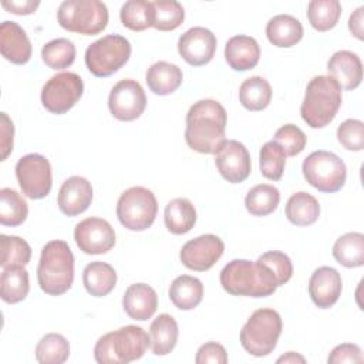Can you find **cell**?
<instances>
[{"instance_id": "6da1fadb", "label": "cell", "mask_w": 364, "mask_h": 364, "mask_svg": "<svg viewBox=\"0 0 364 364\" xmlns=\"http://www.w3.org/2000/svg\"><path fill=\"white\" fill-rule=\"evenodd\" d=\"M228 114L220 102L205 98L195 102L186 114L185 141L199 154H216L226 141Z\"/></svg>"}, {"instance_id": "7a4b0ae2", "label": "cell", "mask_w": 364, "mask_h": 364, "mask_svg": "<svg viewBox=\"0 0 364 364\" xmlns=\"http://www.w3.org/2000/svg\"><path fill=\"white\" fill-rule=\"evenodd\" d=\"M219 280L232 296L267 297L279 287L274 273L259 260L235 259L222 269Z\"/></svg>"}, {"instance_id": "3957f363", "label": "cell", "mask_w": 364, "mask_h": 364, "mask_svg": "<svg viewBox=\"0 0 364 364\" xmlns=\"http://www.w3.org/2000/svg\"><path fill=\"white\" fill-rule=\"evenodd\" d=\"M40 289L50 296H61L74 282V256L67 242L51 240L41 249L37 267Z\"/></svg>"}, {"instance_id": "277c9868", "label": "cell", "mask_w": 364, "mask_h": 364, "mask_svg": "<svg viewBox=\"0 0 364 364\" xmlns=\"http://www.w3.org/2000/svg\"><path fill=\"white\" fill-rule=\"evenodd\" d=\"M151 347V337L138 326H124L98 338L94 358L100 364H127L141 358Z\"/></svg>"}, {"instance_id": "5b68a950", "label": "cell", "mask_w": 364, "mask_h": 364, "mask_svg": "<svg viewBox=\"0 0 364 364\" xmlns=\"http://www.w3.org/2000/svg\"><path fill=\"white\" fill-rule=\"evenodd\" d=\"M340 105V85L328 75H316L307 84L300 114L309 127L324 128L334 119Z\"/></svg>"}, {"instance_id": "8992f818", "label": "cell", "mask_w": 364, "mask_h": 364, "mask_svg": "<svg viewBox=\"0 0 364 364\" xmlns=\"http://www.w3.org/2000/svg\"><path fill=\"white\" fill-rule=\"evenodd\" d=\"M282 317L273 309H257L240 330L242 347L255 357L269 355L282 334Z\"/></svg>"}, {"instance_id": "52a82bcc", "label": "cell", "mask_w": 364, "mask_h": 364, "mask_svg": "<svg viewBox=\"0 0 364 364\" xmlns=\"http://www.w3.org/2000/svg\"><path fill=\"white\" fill-rule=\"evenodd\" d=\"M57 18L67 31L95 36L108 24V9L98 0H65L58 7Z\"/></svg>"}, {"instance_id": "ba28073f", "label": "cell", "mask_w": 364, "mask_h": 364, "mask_svg": "<svg viewBox=\"0 0 364 364\" xmlns=\"http://www.w3.org/2000/svg\"><path fill=\"white\" fill-rule=\"evenodd\" d=\"M131 55L129 41L119 34H108L85 50V65L95 77L105 78L122 68Z\"/></svg>"}, {"instance_id": "9c48e42d", "label": "cell", "mask_w": 364, "mask_h": 364, "mask_svg": "<svg viewBox=\"0 0 364 364\" xmlns=\"http://www.w3.org/2000/svg\"><path fill=\"white\" fill-rule=\"evenodd\" d=\"M306 181L320 192L334 193L340 191L347 178V168L341 158L330 151L311 152L301 165Z\"/></svg>"}, {"instance_id": "30bf717a", "label": "cell", "mask_w": 364, "mask_h": 364, "mask_svg": "<svg viewBox=\"0 0 364 364\" xmlns=\"http://www.w3.org/2000/svg\"><path fill=\"white\" fill-rule=\"evenodd\" d=\"M158 212V202L152 191L132 186L124 191L117 202V216L124 228L134 232L148 229Z\"/></svg>"}, {"instance_id": "8fae6325", "label": "cell", "mask_w": 364, "mask_h": 364, "mask_svg": "<svg viewBox=\"0 0 364 364\" xmlns=\"http://www.w3.org/2000/svg\"><path fill=\"white\" fill-rule=\"evenodd\" d=\"M84 92V82L75 73L64 71L53 75L41 90V104L51 114L68 112Z\"/></svg>"}, {"instance_id": "7c38bea8", "label": "cell", "mask_w": 364, "mask_h": 364, "mask_svg": "<svg viewBox=\"0 0 364 364\" xmlns=\"http://www.w3.org/2000/svg\"><path fill=\"white\" fill-rule=\"evenodd\" d=\"M16 178L23 193L30 199H43L51 191V165L40 154L21 156L16 164Z\"/></svg>"}, {"instance_id": "4fadbf2b", "label": "cell", "mask_w": 364, "mask_h": 364, "mask_svg": "<svg viewBox=\"0 0 364 364\" xmlns=\"http://www.w3.org/2000/svg\"><path fill=\"white\" fill-rule=\"evenodd\" d=\"M146 107V95L141 84L135 80L118 81L108 97V108L114 118L119 121H134L142 115Z\"/></svg>"}, {"instance_id": "5bb4252c", "label": "cell", "mask_w": 364, "mask_h": 364, "mask_svg": "<svg viewBox=\"0 0 364 364\" xmlns=\"http://www.w3.org/2000/svg\"><path fill=\"white\" fill-rule=\"evenodd\" d=\"M225 250L223 240L216 235H200L186 242L179 253L182 264L195 272H206L220 259Z\"/></svg>"}, {"instance_id": "9a60e30c", "label": "cell", "mask_w": 364, "mask_h": 364, "mask_svg": "<svg viewBox=\"0 0 364 364\" xmlns=\"http://www.w3.org/2000/svg\"><path fill=\"white\" fill-rule=\"evenodd\" d=\"M74 240L87 255H102L115 245L114 228L101 218H87L75 225Z\"/></svg>"}, {"instance_id": "2e32d148", "label": "cell", "mask_w": 364, "mask_h": 364, "mask_svg": "<svg viewBox=\"0 0 364 364\" xmlns=\"http://www.w3.org/2000/svg\"><path fill=\"white\" fill-rule=\"evenodd\" d=\"M215 155L216 168L228 182L240 183L250 175V155L242 142L236 139H226Z\"/></svg>"}, {"instance_id": "e0dca14e", "label": "cell", "mask_w": 364, "mask_h": 364, "mask_svg": "<svg viewBox=\"0 0 364 364\" xmlns=\"http://www.w3.org/2000/svg\"><path fill=\"white\" fill-rule=\"evenodd\" d=\"M181 57L193 67L208 64L216 51V37L205 27H192L178 40Z\"/></svg>"}, {"instance_id": "ac0fdd59", "label": "cell", "mask_w": 364, "mask_h": 364, "mask_svg": "<svg viewBox=\"0 0 364 364\" xmlns=\"http://www.w3.org/2000/svg\"><path fill=\"white\" fill-rule=\"evenodd\" d=\"M341 276L330 266H321L313 272L309 280V294L320 309L334 306L341 294Z\"/></svg>"}, {"instance_id": "d6986e66", "label": "cell", "mask_w": 364, "mask_h": 364, "mask_svg": "<svg viewBox=\"0 0 364 364\" xmlns=\"http://www.w3.org/2000/svg\"><path fill=\"white\" fill-rule=\"evenodd\" d=\"M92 202V186L82 176H70L58 191L57 205L65 216H77Z\"/></svg>"}, {"instance_id": "ffe728a7", "label": "cell", "mask_w": 364, "mask_h": 364, "mask_svg": "<svg viewBox=\"0 0 364 364\" xmlns=\"http://www.w3.org/2000/svg\"><path fill=\"white\" fill-rule=\"evenodd\" d=\"M327 71L341 90H355L363 80L361 60L348 50L336 51L327 63Z\"/></svg>"}, {"instance_id": "44dd1931", "label": "cell", "mask_w": 364, "mask_h": 364, "mask_svg": "<svg viewBox=\"0 0 364 364\" xmlns=\"http://www.w3.org/2000/svg\"><path fill=\"white\" fill-rule=\"evenodd\" d=\"M1 55L13 64H26L31 58V44L26 31L14 21H3L0 26Z\"/></svg>"}, {"instance_id": "7402d4cb", "label": "cell", "mask_w": 364, "mask_h": 364, "mask_svg": "<svg viewBox=\"0 0 364 364\" xmlns=\"http://www.w3.org/2000/svg\"><path fill=\"white\" fill-rule=\"evenodd\" d=\"M122 307H124V311L132 320L145 321L151 318L156 311V307H158L156 291L145 283L131 284L124 293Z\"/></svg>"}, {"instance_id": "603a6c76", "label": "cell", "mask_w": 364, "mask_h": 364, "mask_svg": "<svg viewBox=\"0 0 364 364\" xmlns=\"http://www.w3.org/2000/svg\"><path fill=\"white\" fill-rule=\"evenodd\" d=\"M260 47L250 36H233L225 46V60L235 71H247L257 65Z\"/></svg>"}, {"instance_id": "cb8c5ba5", "label": "cell", "mask_w": 364, "mask_h": 364, "mask_svg": "<svg viewBox=\"0 0 364 364\" xmlns=\"http://www.w3.org/2000/svg\"><path fill=\"white\" fill-rule=\"evenodd\" d=\"M267 40L280 48L296 46L303 37V26L299 18L290 14H277L266 24Z\"/></svg>"}, {"instance_id": "d4e9b609", "label": "cell", "mask_w": 364, "mask_h": 364, "mask_svg": "<svg viewBox=\"0 0 364 364\" xmlns=\"http://www.w3.org/2000/svg\"><path fill=\"white\" fill-rule=\"evenodd\" d=\"M183 75L178 65L168 61H158L152 64L145 75L148 88L156 95H169L175 92L182 84Z\"/></svg>"}, {"instance_id": "484cf974", "label": "cell", "mask_w": 364, "mask_h": 364, "mask_svg": "<svg viewBox=\"0 0 364 364\" xmlns=\"http://www.w3.org/2000/svg\"><path fill=\"white\" fill-rule=\"evenodd\" d=\"M178 323L176 320L168 314L162 313L149 326V337H151V350L155 355H166L169 354L178 341Z\"/></svg>"}, {"instance_id": "4316f807", "label": "cell", "mask_w": 364, "mask_h": 364, "mask_svg": "<svg viewBox=\"0 0 364 364\" xmlns=\"http://www.w3.org/2000/svg\"><path fill=\"white\" fill-rule=\"evenodd\" d=\"M82 283L88 294L102 297L114 290L117 284V272L105 262H91L82 272Z\"/></svg>"}, {"instance_id": "83f0119b", "label": "cell", "mask_w": 364, "mask_h": 364, "mask_svg": "<svg viewBox=\"0 0 364 364\" xmlns=\"http://www.w3.org/2000/svg\"><path fill=\"white\" fill-rule=\"evenodd\" d=\"M164 220L171 233L185 235L196 223V209L189 199L175 198L166 203Z\"/></svg>"}, {"instance_id": "f1b7e54d", "label": "cell", "mask_w": 364, "mask_h": 364, "mask_svg": "<svg viewBox=\"0 0 364 364\" xmlns=\"http://www.w3.org/2000/svg\"><path fill=\"white\" fill-rule=\"evenodd\" d=\"M203 297V284L198 277L189 274L178 276L169 287V299L179 310L195 309Z\"/></svg>"}, {"instance_id": "f546056e", "label": "cell", "mask_w": 364, "mask_h": 364, "mask_svg": "<svg viewBox=\"0 0 364 364\" xmlns=\"http://www.w3.org/2000/svg\"><path fill=\"white\" fill-rule=\"evenodd\" d=\"M286 218L296 226L313 225L320 216L318 200L307 192L293 193L286 203Z\"/></svg>"}, {"instance_id": "4dcf8cb0", "label": "cell", "mask_w": 364, "mask_h": 364, "mask_svg": "<svg viewBox=\"0 0 364 364\" xmlns=\"http://www.w3.org/2000/svg\"><path fill=\"white\" fill-rule=\"evenodd\" d=\"M28 290V272L24 269V266L3 269L0 277V296L3 301L9 304L18 303L27 297Z\"/></svg>"}, {"instance_id": "1f68e13d", "label": "cell", "mask_w": 364, "mask_h": 364, "mask_svg": "<svg viewBox=\"0 0 364 364\" xmlns=\"http://www.w3.org/2000/svg\"><path fill=\"white\" fill-rule=\"evenodd\" d=\"M334 259L344 267H360L364 264V235L348 232L340 236L333 246Z\"/></svg>"}, {"instance_id": "d6a6232c", "label": "cell", "mask_w": 364, "mask_h": 364, "mask_svg": "<svg viewBox=\"0 0 364 364\" xmlns=\"http://www.w3.org/2000/svg\"><path fill=\"white\" fill-rule=\"evenodd\" d=\"M239 100L246 109L262 111L270 104L272 87L263 77H250L242 82L239 88Z\"/></svg>"}, {"instance_id": "836d02e7", "label": "cell", "mask_w": 364, "mask_h": 364, "mask_svg": "<svg viewBox=\"0 0 364 364\" xmlns=\"http://www.w3.org/2000/svg\"><path fill=\"white\" fill-rule=\"evenodd\" d=\"M280 202V192L276 186L269 183H260L253 186L246 198V210L253 216H267L273 213Z\"/></svg>"}, {"instance_id": "e575fe53", "label": "cell", "mask_w": 364, "mask_h": 364, "mask_svg": "<svg viewBox=\"0 0 364 364\" xmlns=\"http://www.w3.org/2000/svg\"><path fill=\"white\" fill-rule=\"evenodd\" d=\"M121 23L132 31H144L154 26L155 11L152 1L146 0H128L122 4L119 11Z\"/></svg>"}, {"instance_id": "d590c367", "label": "cell", "mask_w": 364, "mask_h": 364, "mask_svg": "<svg viewBox=\"0 0 364 364\" xmlns=\"http://www.w3.org/2000/svg\"><path fill=\"white\" fill-rule=\"evenodd\" d=\"M28 215L27 202L23 196L11 189H0V223L3 226H18L21 225Z\"/></svg>"}, {"instance_id": "8d00e7d4", "label": "cell", "mask_w": 364, "mask_h": 364, "mask_svg": "<svg viewBox=\"0 0 364 364\" xmlns=\"http://www.w3.org/2000/svg\"><path fill=\"white\" fill-rule=\"evenodd\" d=\"M341 16V4L338 0H313L307 6V18L317 31H328Z\"/></svg>"}, {"instance_id": "74e56055", "label": "cell", "mask_w": 364, "mask_h": 364, "mask_svg": "<svg viewBox=\"0 0 364 364\" xmlns=\"http://www.w3.org/2000/svg\"><path fill=\"white\" fill-rule=\"evenodd\" d=\"M70 355L67 338L58 333H48L36 346V360L40 364H61Z\"/></svg>"}, {"instance_id": "f35d334b", "label": "cell", "mask_w": 364, "mask_h": 364, "mask_svg": "<svg viewBox=\"0 0 364 364\" xmlns=\"http://www.w3.org/2000/svg\"><path fill=\"white\" fill-rule=\"evenodd\" d=\"M41 58L53 70L68 68L75 60V46L68 38H54L43 46Z\"/></svg>"}, {"instance_id": "ab89813d", "label": "cell", "mask_w": 364, "mask_h": 364, "mask_svg": "<svg viewBox=\"0 0 364 364\" xmlns=\"http://www.w3.org/2000/svg\"><path fill=\"white\" fill-rule=\"evenodd\" d=\"M0 245H1L0 266L3 269L26 266L30 262L31 247L24 239H21L18 236L1 235Z\"/></svg>"}, {"instance_id": "60d3db41", "label": "cell", "mask_w": 364, "mask_h": 364, "mask_svg": "<svg viewBox=\"0 0 364 364\" xmlns=\"http://www.w3.org/2000/svg\"><path fill=\"white\" fill-rule=\"evenodd\" d=\"M155 18L154 28L159 31H171L178 28L185 18V10L181 3L175 0H155L152 1Z\"/></svg>"}, {"instance_id": "b9f144b4", "label": "cell", "mask_w": 364, "mask_h": 364, "mask_svg": "<svg viewBox=\"0 0 364 364\" xmlns=\"http://www.w3.org/2000/svg\"><path fill=\"white\" fill-rule=\"evenodd\" d=\"M286 155L274 141L266 142L260 148V172L266 179L279 181L284 172Z\"/></svg>"}, {"instance_id": "7bdbcfd3", "label": "cell", "mask_w": 364, "mask_h": 364, "mask_svg": "<svg viewBox=\"0 0 364 364\" xmlns=\"http://www.w3.org/2000/svg\"><path fill=\"white\" fill-rule=\"evenodd\" d=\"M273 141L280 145L286 156H296L304 149L307 138L297 125L286 124L276 131Z\"/></svg>"}, {"instance_id": "ee69618b", "label": "cell", "mask_w": 364, "mask_h": 364, "mask_svg": "<svg viewBox=\"0 0 364 364\" xmlns=\"http://www.w3.org/2000/svg\"><path fill=\"white\" fill-rule=\"evenodd\" d=\"M338 142L348 151H361L364 148V124L360 119H346L337 128Z\"/></svg>"}, {"instance_id": "f6af8a7d", "label": "cell", "mask_w": 364, "mask_h": 364, "mask_svg": "<svg viewBox=\"0 0 364 364\" xmlns=\"http://www.w3.org/2000/svg\"><path fill=\"white\" fill-rule=\"evenodd\" d=\"M260 263L266 264L276 276L277 279V284L282 286L284 283H287L291 276H293V264L290 257L279 250H270L263 253L262 256H259L257 259Z\"/></svg>"}, {"instance_id": "bcb514c9", "label": "cell", "mask_w": 364, "mask_h": 364, "mask_svg": "<svg viewBox=\"0 0 364 364\" xmlns=\"http://www.w3.org/2000/svg\"><path fill=\"white\" fill-rule=\"evenodd\" d=\"M196 364H226L228 363V353L225 347L216 341H209L202 344L195 357Z\"/></svg>"}, {"instance_id": "7dc6e473", "label": "cell", "mask_w": 364, "mask_h": 364, "mask_svg": "<svg viewBox=\"0 0 364 364\" xmlns=\"http://www.w3.org/2000/svg\"><path fill=\"white\" fill-rule=\"evenodd\" d=\"M363 361H364V357H363V351H361L360 346L353 344V343H343V344L336 346L327 358L328 364L363 363Z\"/></svg>"}, {"instance_id": "c3c4849f", "label": "cell", "mask_w": 364, "mask_h": 364, "mask_svg": "<svg viewBox=\"0 0 364 364\" xmlns=\"http://www.w3.org/2000/svg\"><path fill=\"white\" fill-rule=\"evenodd\" d=\"M13 122L6 112H1V161L7 159L9 154L13 151Z\"/></svg>"}, {"instance_id": "681fc988", "label": "cell", "mask_w": 364, "mask_h": 364, "mask_svg": "<svg viewBox=\"0 0 364 364\" xmlns=\"http://www.w3.org/2000/svg\"><path fill=\"white\" fill-rule=\"evenodd\" d=\"M38 6H40V1H34V0H23V1L11 0V1H3L1 3L3 9H6L9 13L18 14V16L33 14L37 10Z\"/></svg>"}, {"instance_id": "f907efd6", "label": "cell", "mask_w": 364, "mask_h": 364, "mask_svg": "<svg viewBox=\"0 0 364 364\" xmlns=\"http://www.w3.org/2000/svg\"><path fill=\"white\" fill-rule=\"evenodd\" d=\"M363 21H364V7L361 6L355 11H353V14L348 18V30L358 40L364 38V24H363Z\"/></svg>"}, {"instance_id": "816d5d0a", "label": "cell", "mask_w": 364, "mask_h": 364, "mask_svg": "<svg viewBox=\"0 0 364 364\" xmlns=\"http://www.w3.org/2000/svg\"><path fill=\"white\" fill-rule=\"evenodd\" d=\"M277 363H306V358L294 351H289L277 358Z\"/></svg>"}]
</instances>
